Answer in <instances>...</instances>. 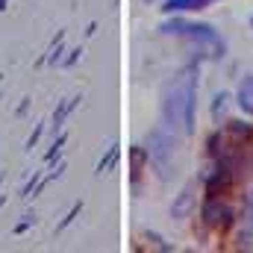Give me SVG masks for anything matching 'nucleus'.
<instances>
[{"mask_svg": "<svg viewBox=\"0 0 253 253\" xmlns=\"http://www.w3.org/2000/svg\"><path fill=\"white\" fill-rule=\"evenodd\" d=\"M215 0H165V12H189V9H206Z\"/></svg>", "mask_w": 253, "mask_h": 253, "instance_id": "1", "label": "nucleus"}]
</instances>
